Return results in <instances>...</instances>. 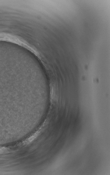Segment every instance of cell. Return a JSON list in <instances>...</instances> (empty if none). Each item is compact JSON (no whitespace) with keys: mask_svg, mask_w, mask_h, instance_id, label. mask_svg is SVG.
<instances>
[{"mask_svg":"<svg viewBox=\"0 0 110 175\" xmlns=\"http://www.w3.org/2000/svg\"><path fill=\"white\" fill-rule=\"evenodd\" d=\"M6 150V148H0V153L3 152Z\"/></svg>","mask_w":110,"mask_h":175,"instance_id":"cell-1","label":"cell"}]
</instances>
